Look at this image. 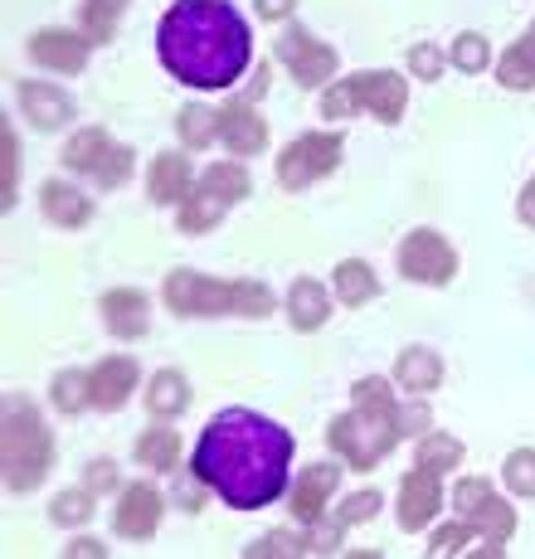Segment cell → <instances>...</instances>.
<instances>
[{
  "label": "cell",
  "mask_w": 535,
  "mask_h": 559,
  "mask_svg": "<svg viewBox=\"0 0 535 559\" xmlns=\"http://www.w3.org/2000/svg\"><path fill=\"white\" fill-rule=\"evenodd\" d=\"M287 467H293V433L253 408L214 414L190 453V472L234 511L273 507L287 491Z\"/></svg>",
  "instance_id": "obj_1"
},
{
  "label": "cell",
  "mask_w": 535,
  "mask_h": 559,
  "mask_svg": "<svg viewBox=\"0 0 535 559\" xmlns=\"http://www.w3.org/2000/svg\"><path fill=\"white\" fill-rule=\"evenodd\" d=\"M156 53L170 79L190 88H234L253 59V39L229 0H176L160 15Z\"/></svg>",
  "instance_id": "obj_2"
},
{
  "label": "cell",
  "mask_w": 535,
  "mask_h": 559,
  "mask_svg": "<svg viewBox=\"0 0 535 559\" xmlns=\"http://www.w3.org/2000/svg\"><path fill=\"white\" fill-rule=\"evenodd\" d=\"M166 307L176 317H268L273 293L263 283H219V277L176 267L166 277Z\"/></svg>",
  "instance_id": "obj_3"
},
{
  "label": "cell",
  "mask_w": 535,
  "mask_h": 559,
  "mask_svg": "<svg viewBox=\"0 0 535 559\" xmlns=\"http://www.w3.org/2000/svg\"><path fill=\"white\" fill-rule=\"evenodd\" d=\"M54 438L39 418L35 404L10 400L5 408V487L10 491H35L49 477Z\"/></svg>",
  "instance_id": "obj_4"
},
{
  "label": "cell",
  "mask_w": 535,
  "mask_h": 559,
  "mask_svg": "<svg viewBox=\"0 0 535 559\" xmlns=\"http://www.w3.org/2000/svg\"><path fill=\"white\" fill-rule=\"evenodd\" d=\"M404 103H409V83L394 69H366L341 79L336 88L321 93V117H350V112H370L380 117L384 127H394L404 117Z\"/></svg>",
  "instance_id": "obj_5"
},
{
  "label": "cell",
  "mask_w": 535,
  "mask_h": 559,
  "mask_svg": "<svg viewBox=\"0 0 535 559\" xmlns=\"http://www.w3.org/2000/svg\"><path fill=\"white\" fill-rule=\"evenodd\" d=\"M326 443L336 448L350 472H370L380 457L394 453L400 424H394V414H380V408H350V414L331 418Z\"/></svg>",
  "instance_id": "obj_6"
},
{
  "label": "cell",
  "mask_w": 535,
  "mask_h": 559,
  "mask_svg": "<svg viewBox=\"0 0 535 559\" xmlns=\"http://www.w3.org/2000/svg\"><path fill=\"white\" fill-rule=\"evenodd\" d=\"M63 166L69 170H83V176H93L98 186L117 190L132 180V146L112 142V136L103 132V127H88V132L69 136V146H63Z\"/></svg>",
  "instance_id": "obj_7"
},
{
  "label": "cell",
  "mask_w": 535,
  "mask_h": 559,
  "mask_svg": "<svg viewBox=\"0 0 535 559\" xmlns=\"http://www.w3.org/2000/svg\"><path fill=\"white\" fill-rule=\"evenodd\" d=\"M453 511L463 515V521H473V531L482 535V545L507 550V540L516 535V511L497 497V487H491L487 477H463V481H457Z\"/></svg>",
  "instance_id": "obj_8"
},
{
  "label": "cell",
  "mask_w": 535,
  "mask_h": 559,
  "mask_svg": "<svg viewBox=\"0 0 535 559\" xmlns=\"http://www.w3.org/2000/svg\"><path fill=\"white\" fill-rule=\"evenodd\" d=\"M341 152H346L341 132H307V136H297V142H287L283 156H277V186H283V190H307L312 180L331 176V170L341 166Z\"/></svg>",
  "instance_id": "obj_9"
},
{
  "label": "cell",
  "mask_w": 535,
  "mask_h": 559,
  "mask_svg": "<svg viewBox=\"0 0 535 559\" xmlns=\"http://www.w3.org/2000/svg\"><path fill=\"white\" fill-rule=\"evenodd\" d=\"M400 273L424 287H448L457 277V249L438 229H414L400 243Z\"/></svg>",
  "instance_id": "obj_10"
},
{
  "label": "cell",
  "mask_w": 535,
  "mask_h": 559,
  "mask_svg": "<svg viewBox=\"0 0 535 559\" xmlns=\"http://www.w3.org/2000/svg\"><path fill=\"white\" fill-rule=\"evenodd\" d=\"M273 53H277V63L297 79V88H321V83L336 73V49L321 45L317 35H307L302 25H287L283 35L273 39Z\"/></svg>",
  "instance_id": "obj_11"
},
{
  "label": "cell",
  "mask_w": 535,
  "mask_h": 559,
  "mask_svg": "<svg viewBox=\"0 0 535 559\" xmlns=\"http://www.w3.org/2000/svg\"><path fill=\"white\" fill-rule=\"evenodd\" d=\"M438 511H443V472L414 462V472H404V481H400V525L409 535L428 531Z\"/></svg>",
  "instance_id": "obj_12"
},
{
  "label": "cell",
  "mask_w": 535,
  "mask_h": 559,
  "mask_svg": "<svg viewBox=\"0 0 535 559\" xmlns=\"http://www.w3.org/2000/svg\"><path fill=\"white\" fill-rule=\"evenodd\" d=\"M88 53H93V39L83 29H35L29 35V59L49 73H83L88 69Z\"/></svg>",
  "instance_id": "obj_13"
},
{
  "label": "cell",
  "mask_w": 535,
  "mask_h": 559,
  "mask_svg": "<svg viewBox=\"0 0 535 559\" xmlns=\"http://www.w3.org/2000/svg\"><path fill=\"white\" fill-rule=\"evenodd\" d=\"M160 515H166V497H160L156 487H146V481H132V487H122L112 525L122 540H146V535H156Z\"/></svg>",
  "instance_id": "obj_14"
},
{
  "label": "cell",
  "mask_w": 535,
  "mask_h": 559,
  "mask_svg": "<svg viewBox=\"0 0 535 559\" xmlns=\"http://www.w3.org/2000/svg\"><path fill=\"white\" fill-rule=\"evenodd\" d=\"M136 380H142V370H136L132 356H107L88 370V394H93V408H103V414H117L127 400H132Z\"/></svg>",
  "instance_id": "obj_15"
},
{
  "label": "cell",
  "mask_w": 535,
  "mask_h": 559,
  "mask_svg": "<svg viewBox=\"0 0 535 559\" xmlns=\"http://www.w3.org/2000/svg\"><path fill=\"white\" fill-rule=\"evenodd\" d=\"M103 321L117 341H142L152 331V302L136 287H117V293L103 297Z\"/></svg>",
  "instance_id": "obj_16"
},
{
  "label": "cell",
  "mask_w": 535,
  "mask_h": 559,
  "mask_svg": "<svg viewBox=\"0 0 535 559\" xmlns=\"http://www.w3.org/2000/svg\"><path fill=\"white\" fill-rule=\"evenodd\" d=\"M336 487H341V467H331V462H312V467H302V481L293 487V515L302 525L321 521Z\"/></svg>",
  "instance_id": "obj_17"
},
{
  "label": "cell",
  "mask_w": 535,
  "mask_h": 559,
  "mask_svg": "<svg viewBox=\"0 0 535 559\" xmlns=\"http://www.w3.org/2000/svg\"><path fill=\"white\" fill-rule=\"evenodd\" d=\"M219 142L229 146L234 156H253V152H263L268 146V122L259 112H253V103H229L219 112Z\"/></svg>",
  "instance_id": "obj_18"
},
{
  "label": "cell",
  "mask_w": 535,
  "mask_h": 559,
  "mask_svg": "<svg viewBox=\"0 0 535 559\" xmlns=\"http://www.w3.org/2000/svg\"><path fill=\"white\" fill-rule=\"evenodd\" d=\"M39 210H45L54 229H83L93 219V200L79 186H69V180H45L39 186Z\"/></svg>",
  "instance_id": "obj_19"
},
{
  "label": "cell",
  "mask_w": 535,
  "mask_h": 559,
  "mask_svg": "<svg viewBox=\"0 0 535 559\" xmlns=\"http://www.w3.org/2000/svg\"><path fill=\"white\" fill-rule=\"evenodd\" d=\"M20 107H25L35 132H59L73 117V98L63 88H54V83H20Z\"/></svg>",
  "instance_id": "obj_20"
},
{
  "label": "cell",
  "mask_w": 535,
  "mask_h": 559,
  "mask_svg": "<svg viewBox=\"0 0 535 559\" xmlns=\"http://www.w3.org/2000/svg\"><path fill=\"white\" fill-rule=\"evenodd\" d=\"M195 186V170H190V156L180 152H160L146 170V190H152L156 204H180Z\"/></svg>",
  "instance_id": "obj_21"
},
{
  "label": "cell",
  "mask_w": 535,
  "mask_h": 559,
  "mask_svg": "<svg viewBox=\"0 0 535 559\" xmlns=\"http://www.w3.org/2000/svg\"><path fill=\"white\" fill-rule=\"evenodd\" d=\"M394 384L409 394L438 390V384H443V360H438V350H428V346L400 350V360H394Z\"/></svg>",
  "instance_id": "obj_22"
},
{
  "label": "cell",
  "mask_w": 535,
  "mask_h": 559,
  "mask_svg": "<svg viewBox=\"0 0 535 559\" xmlns=\"http://www.w3.org/2000/svg\"><path fill=\"white\" fill-rule=\"evenodd\" d=\"M287 321L297 331H321L331 321V297L326 287L312 283V277H297L293 293H287Z\"/></svg>",
  "instance_id": "obj_23"
},
{
  "label": "cell",
  "mask_w": 535,
  "mask_h": 559,
  "mask_svg": "<svg viewBox=\"0 0 535 559\" xmlns=\"http://www.w3.org/2000/svg\"><path fill=\"white\" fill-rule=\"evenodd\" d=\"M336 297L341 307H366L380 297V277H374L366 258H341L336 263Z\"/></svg>",
  "instance_id": "obj_24"
},
{
  "label": "cell",
  "mask_w": 535,
  "mask_h": 559,
  "mask_svg": "<svg viewBox=\"0 0 535 559\" xmlns=\"http://www.w3.org/2000/svg\"><path fill=\"white\" fill-rule=\"evenodd\" d=\"M497 83L501 88H511V93L535 88V25L497 59Z\"/></svg>",
  "instance_id": "obj_25"
},
{
  "label": "cell",
  "mask_w": 535,
  "mask_h": 559,
  "mask_svg": "<svg viewBox=\"0 0 535 559\" xmlns=\"http://www.w3.org/2000/svg\"><path fill=\"white\" fill-rule=\"evenodd\" d=\"M190 380L180 370H160L152 374V384H146V408H152L156 418H176V414H186L190 408Z\"/></svg>",
  "instance_id": "obj_26"
},
{
  "label": "cell",
  "mask_w": 535,
  "mask_h": 559,
  "mask_svg": "<svg viewBox=\"0 0 535 559\" xmlns=\"http://www.w3.org/2000/svg\"><path fill=\"white\" fill-rule=\"evenodd\" d=\"M224 210H229V204H224L219 195H214V190H205V186L195 180V186H190V195L180 200L176 224H180V234H205V229H214V224L224 219Z\"/></svg>",
  "instance_id": "obj_27"
},
{
  "label": "cell",
  "mask_w": 535,
  "mask_h": 559,
  "mask_svg": "<svg viewBox=\"0 0 535 559\" xmlns=\"http://www.w3.org/2000/svg\"><path fill=\"white\" fill-rule=\"evenodd\" d=\"M200 186L214 190V195L229 204V210H234L239 200H249V195H253V180H249V170H243L239 160H214L205 176H200Z\"/></svg>",
  "instance_id": "obj_28"
},
{
  "label": "cell",
  "mask_w": 535,
  "mask_h": 559,
  "mask_svg": "<svg viewBox=\"0 0 535 559\" xmlns=\"http://www.w3.org/2000/svg\"><path fill=\"white\" fill-rule=\"evenodd\" d=\"M136 462L152 472H170L180 462V433L176 428H146V433L136 438Z\"/></svg>",
  "instance_id": "obj_29"
},
{
  "label": "cell",
  "mask_w": 535,
  "mask_h": 559,
  "mask_svg": "<svg viewBox=\"0 0 535 559\" xmlns=\"http://www.w3.org/2000/svg\"><path fill=\"white\" fill-rule=\"evenodd\" d=\"M176 132L190 152H205V146L219 142V112H210V107H186V112L176 117Z\"/></svg>",
  "instance_id": "obj_30"
},
{
  "label": "cell",
  "mask_w": 535,
  "mask_h": 559,
  "mask_svg": "<svg viewBox=\"0 0 535 559\" xmlns=\"http://www.w3.org/2000/svg\"><path fill=\"white\" fill-rule=\"evenodd\" d=\"M49 400H54V408H59V414H83V408H93L88 370H59V374H54Z\"/></svg>",
  "instance_id": "obj_31"
},
{
  "label": "cell",
  "mask_w": 535,
  "mask_h": 559,
  "mask_svg": "<svg viewBox=\"0 0 535 559\" xmlns=\"http://www.w3.org/2000/svg\"><path fill=\"white\" fill-rule=\"evenodd\" d=\"M127 0H83V35L93 45H107L117 35V20H122Z\"/></svg>",
  "instance_id": "obj_32"
},
{
  "label": "cell",
  "mask_w": 535,
  "mask_h": 559,
  "mask_svg": "<svg viewBox=\"0 0 535 559\" xmlns=\"http://www.w3.org/2000/svg\"><path fill=\"white\" fill-rule=\"evenodd\" d=\"M463 462V443L448 433H424L419 438V467H433V472H453Z\"/></svg>",
  "instance_id": "obj_33"
},
{
  "label": "cell",
  "mask_w": 535,
  "mask_h": 559,
  "mask_svg": "<svg viewBox=\"0 0 535 559\" xmlns=\"http://www.w3.org/2000/svg\"><path fill=\"white\" fill-rule=\"evenodd\" d=\"M49 521L54 525H83V521H93V491L83 487V491H59L54 497V507H49Z\"/></svg>",
  "instance_id": "obj_34"
},
{
  "label": "cell",
  "mask_w": 535,
  "mask_h": 559,
  "mask_svg": "<svg viewBox=\"0 0 535 559\" xmlns=\"http://www.w3.org/2000/svg\"><path fill=\"white\" fill-rule=\"evenodd\" d=\"M448 59H453L457 73H482L491 63V45L482 35H457L453 49H448Z\"/></svg>",
  "instance_id": "obj_35"
},
{
  "label": "cell",
  "mask_w": 535,
  "mask_h": 559,
  "mask_svg": "<svg viewBox=\"0 0 535 559\" xmlns=\"http://www.w3.org/2000/svg\"><path fill=\"white\" fill-rule=\"evenodd\" d=\"M501 477H507V487L516 497H535V448H516L507 457V467H501Z\"/></svg>",
  "instance_id": "obj_36"
},
{
  "label": "cell",
  "mask_w": 535,
  "mask_h": 559,
  "mask_svg": "<svg viewBox=\"0 0 535 559\" xmlns=\"http://www.w3.org/2000/svg\"><path fill=\"white\" fill-rule=\"evenodd\" d=\"M473 521H463L457 515L453 525H443V531H433V545H428V555L433 559H448V555H467V545H473Z\"/></svg>",
  "instance_id": "obj_37"
},
{
  "label": "cell",
  "mask_w": 535,
  "mask_h": 559,
  "mask_svg": "<svg viewBox=\"0 0 535 559\" xmlns=\"http://www.w3.org/2000/svg\"><path fill=\"white\" fill-rule=\"evenodd\" d=\"M350 400H356V408H380V414H394V408H400V400H394V390H390V380H380V374H366V380H356Z\"/></svg>",
  "instance_id": "obj_38"
},
{
  "label": "cell",
  "mask_w": 535,
  "mask_h": 559,
  "mask_svg": "<svg viewBox=\"0 0 535 559\" xmlns=\"http://www.w3.org/2000/svg\"><path fill=\"white\" fill-rule=\"evenodd\" d=\"M0 152H5V180H0V204H15L20 195V136H15V127H5L0 132Z\"/></svg>",
  "instance_id": "obj_39"
},
{
  "label": "cell",
  "mask_w": 535,
  "mask_h": 559,
  "mask_svg": "<svg viewBox=\"0 0 535 559\" xmlns=\"http://www.w3.org/2000/svg\"><path fill=\"white\" fill-rule=\"evenodd\" d=\"M394 424H400V438H424V433H433V414H428V404L414 394L409 404H400L394 408Z\"/></svg>",
  "instance_id": "obj_40"
},
{
  "label": "cell",
  "mask_w": 535,
  "mask_h": 559,
  "mask_svg": "<svg viewBox=\"0 0 535 559\" xmlns=\"http://www.w3.org/2000/svg\"><path fill=\"white\" fill-rule=\"evenodd\" d=\"M249 559H273V555H307V540L302 535H293V531H273V535H263L259 545H249L243 550Z\"/></svg>",
  "instance_id": "obj_41"
},
{
  "label": "cell",
  "mask_w": 535,
  "mask_h": 559,
  "mask_svg": "<svg viewBox=\"0 0 535 559\" xmlns=\"http://www.w3.org/2000/svg\"><path fill=\"white\" fill-rule=\"evenodd\" d=\"M374 511H380V491H356V497H346V501H341L336 521H341V525H346V531H350V525L370 521Z\"/></svg>",
  "instance_id": "obj_42"
},
{
  "label": "cell",
  "mask_w": 535,
  "mask_h": 559,
  "mask_svg": "<svg viewBox=\"0 0 535 559\" xmlns=\"http://www.w3.org/2000/svg\"><path fill=\"white\" fill-rule=\"evenodd\" d=\"M112 487H117V462L112 457L88 462V491L93 497H103V491H112Z\"/></svg>",
  "instance_id": "obj_43"
},
{
  "label": "cell",
  "mask_w": 535,
  "mask_h": 559,
  "mask_svg": "<svg viewBox=\"0 0 535 559\" xmlns=\"http://www.w3.org/2000/svg\"><path fill=\"white\" fill-rule=\"evenodd\" d=\"M409 69L419 73V79H438L443 59H438V49H433V45H419V49H409Z\"/></svg>",
  "instance_id": "obj_44"
},
{
  "label": "cell",
  "mask_w": 535,
  "mask_h": 559,
  "mask_svg": "<svg viewBox=\"0 0 535 559\" xmlns=\"http://www.w3.org/2000/svg\"><path fill=\"white\" fill-rule=\"evenodd\" d=\"M253 5H259V15H263V20H287V15H293L297 0H253Z\"/></svg>",
  "instance_id": "obj_45"
},
{
  "label": "cell",
  "mask_w": 535,
  "mask_h": 559,
  "mask_svg": "<svg viewBox=\"0 0 535 559\" xmlns=\"http://www.w3.org/2000/svg\"><path fill=\"white\" fill-rule=\"evenodd\" d=\"M516 214H521V224H531V229H535V176L526 180V190H521V204H516Z\"/></svg>",
  "instance_id": "obj_46"
},
{
  "label": "cell",
  "mask_w": 535,
  "mask_h": 559,
  "mask_svg": "<svg viewBox=\"0 0 535 559\" xmlns=\"http://www.w3.org/2000/svg\"><path fill=\"white\" fill-rule=\"evenodd\" d=\"M69 555H79V559H107V545L103 540H73Z\"/></svg>",
  "instance_id": "obj_47"
}]
</instances>
